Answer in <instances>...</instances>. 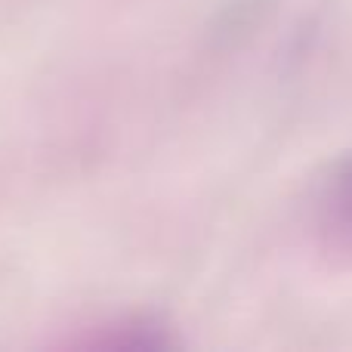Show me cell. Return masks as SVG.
I'll use <instances>...</instances> for the list:
<instances>
[{
	"label": "cell",
	"mask_w": 352,
	"mask_h": 352,
	"mask_svg": "<svg viewBox=\"0 0 352 352\" xmlns=\"http://www.w3.org/2000/svg\"><path fill=\"white\" fill-rule=\"evenodd\" d=\"M316 232L328 254L352 263V158L337 164L318 188Z\"/></svg>",
	"instance_id": "cell-1"
}]
</instances>
